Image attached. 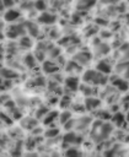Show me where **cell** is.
Listing matches in <instances>:
<instances>
[{
	"instance_id": "277c9868",
	"label": "cell",
	"mask_w": 129,
	"mask_h": 157,
	"mask_svg": "<svg viewBox=\"0 0 129 157\" xmlns=\"http://www.w3.org/2000/svg\"><path fill=\"white\" fill-rule=\"evenodd\" d=\"M97 69L98 70H100L101 72H110V66H108L107 64H106V63L105 61H101L100 63V64H98V66H97Z\"/></svg>"
},
{
	"instance_id": "3957f363",
	"label": "cell",
	"mask_w": 129,
	"mask_h": 157,
	"mask_svg": "<svg viewBox=\"0 0 129 157\" xmlns=\"http://www.w3.org/2000/svg\"><path fill=\"white\" fill-rule=\"evenodd\" d=\"M17 16H18V14L16 11H14V10H10V11H7V14L5 15V18L7 21H14V20H16Z\"/></svg>"
},
{
	"instance_id": "5b68a950",
	"label": "cell",
	"mask_w": 129,
	"mask_h": 157,
	"mask_svg": "<svg viewBox=\"0 0 129 157\" xmlns=\"http://www.w3.org/2000/svg\"><path fill=\"white\" fill-rule=\"evenodd\" d=\"M94 4V0H80L79 1V7H88Z\"/></svg>"
},
{
	"instance_id": "52a82bcc",
	"label": "cell",
	"mask_w": 129,
	"mask_h": 157,
	"mask_svg": "<svg viewBox=\"0 0 129 157\" xmlns=\"http://www.w3.org/2000/svg\"><path fill=\"white\" fill-rule=\"evenodd\" d=\"M3 3H4V5H6V6H11V5L14 4L13 0H3Z\"/></svg>"
},
{
	"instance_id": "6da1fadb",
	"label": "cell",
	"mask_w": 129,
	"mask_h": 157,
	"mask_svg": "<svg viewBox=\"0 0 129 157\" xmlns=\"http://www.w3.org/2000/svg\"><path fill=\"white\" fill-rule=\"evenodd\" d=\"M84 77L86 81L92 82V83H103L105 82L103 76L100 74V72H96V71H87L84 75Z\"/></svg>"
},
{
	"instance_id": "8992f818",
	"label": "cell",
	"mask_w": 129,
	"mask_h": 157,
	"mask_svg": "<svg viewBox=\"0 0 129 157\" xmlns=\"http://www.w3.org/2000/svg\"><path fill=\"white\" fill-rule=\"evenodd\" d=\"M66 85L68 86H70V87H75L76 86V80L70 77V80H66Z\"/></svg>"
},
{
	"instance_id": "7a4b0ae2",
	"label": "cell",
	"mask_w": 129,
	"mask_h": 157,
	"mask_svg": "<svg viewBox=\"0 0 129 157\" xmlns=\"http://www.w3.org/2000/svg\"><path fill=\"white\" fill-rule=\"evenodd\" d=\"M41 21L44 24H53L55 21V17L53 15H49V14H44L43 16H41Z\"/></svg>"
}]
</instances>
